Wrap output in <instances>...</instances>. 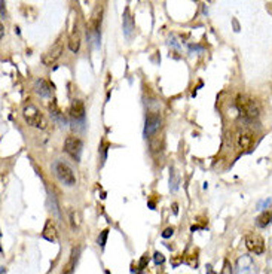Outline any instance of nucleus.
Listing matches in <instances>:
<instances>
[{
	"instance_id": "1",
	"label": "nucleus",
	"mask_w": 272,
	"mask_h": 274,
	"mask_svg": "<svg viewBox=\"0 0 272 274\" xmlns=\"http://www.w3.org/2000/svg\"><path fill=\"white\" fill-rule=\"evenodd\" d=\"M235 106L238 109L239 115L248 121H253L256 118H259V113H260V107L256 100H253L251 97L248 96H238L237 97V102Z\"/></svg>"
},
{
	"instance_id": "21",
	"label": "nucleus",
	"mask_w": 272,
	"mask_h": 274,
	"mask_svg": "<svg viewBox=\"0 0 272 274\" xmlns=\"http://www.w3.org/2000/svg\"><path fill=\"white\" fill-rule=\"evenodd\" d=\"M71 224H73V228H77L79 227V215L76 212L71 213Z\"/></svg>"
},
{
	"instance_id": "17",
	"label": "nucleus",
	"mask_w": 272,
	"mask_h": 274,
	"mask_svg": "<svg viewBox=\"0 0 272 274\" xmlns=\"http://www.w3.org/2000/svg\"><path fill=\"white\" fill-rule=\"evenodd\" d=\"M150 140H149V145H150V151L152 152H156V151H161V148H162V142H161V139L158 136H150L149 137Z\"/></svg>"
},
{
	"instance_id": "23",
	"label": "nucleus",
	"mask_w": 272,
	"mask_h": 274,
	"mask_svg": "<svg viewBox=\"0 0 272 274\" xmlns=\"http://www.w3.org/2000/svg\"><path fill=\"white\" fill-rule=\"evenodd\" d=\"M107 234H109V231L106 230V231H103L102 236L99 237V244H100L102 247H104V244H106V239H107Z\"/></svg>"
},
{
	"instance_id": "22",
	"label": "nucleus",
	"mask_w": 272,
	"mask_h": 274,
	"mask_svg": "<svg viewBox=\"0 0 272 274\" xmlns=\"http://www.w3.org/2000/svg\"><path fill=\"white\" fill-rule=\"evenodd\" d=\"M153 259H155V264H162V262L165 261L164 255H162V253H159V252H156V253H155Z\"/></svg>"
},
{
	"instance_id": "3",
	"label": "nucleus",
	"mask_w": 272,
	"mask_h": 274,
	"mask_svg": "<svg viewBox=\"0 0 272 274\" xmlns=\"http://www.w3.org/2000/svg\"><path fill=\"white\" fill-rule=\"evenodd\" d=\"M23 118L30 127L39 128V130H46L48 128V121L45 119V116L39 112V109L33 104H29V106L24 107Z\"/></svg>"
},
{
	"instance_id": "5",
	"label": "nucleus",
	"mask_w": 272,
	"mask_h": 274,
	"mask_svg": "<svg viewBox=\"0 0 272 274\" xmlns=\"http://www.w3.org/2000/svg\"><path fill=\"white\" fill-rule=\"evenodd\" d=\"M64 151L73 160L79 161L82 154V140L76 136H68L64 142Z\"/></svg>"
},
{
	"instance_id": "6",
	"label": "nucleus",
	"mask_w": 272,
	"mask_h": 274,
	"mask_svg": "<svg viewBox=\"0 0 272 274\" xmlns=\"http://www.w3.org/2000/svg\"><path fill=\"white\" fill-rule=\"evenodd\" d=\"M254 145H256V134L250 130H244L237 136V146L244 152L251 151Z\"/></svg>"
},
{
	"instance_id": "20",
	"label": "nucleus",
	"mask_w": 272,
	"mask_h": 274,
	"mask_svg": "<svg viewBox=\"0 0 272 274\" xmlns=\"http://www.w3.org/2000/svg\"><path fill=\"white\" fill-rule=\"evenodd\" d=\"M272 200L271 198H268V200H262V201H259L257 203V210H265V209H268L269 206H271Z\"/></svg>"
},
{
	"instance_id": "4",
	"label": "nucleus",
	"mask_w": 272,
	"mask_h": 274,
	"mask_svg": "<svg viewBox=\"0 0 272 274\" xmlns=\"http://www.w3.org/2000/svg\"><path fill=\"white\" fill-rule=\"evenodd\" d=\"M52 170L55 173L57 179L66 185V186H73L76 183V177H74V173L71 170V167L68 166L67 163L61 161V160H57L54 164H52Z\"/></svg>"
},
{
	"instance_id": "9",
	"label": "nucleus",
	"mask_w": 272,
	"mask_h": 274,
	"mask_svg": "<svg viewBox=\"0 0 272 274\" xmlns=\"http://www.w3.org/2000/svg\"><path fill=\"white\" fill-rule=\"evenodd\" d=\"M245 246L250 252H253L256 255H260L265 250V241L259 234H248L245 237Z\"/></svg>"
},
{
	"instance_id": "25",
	"label": "nucleus",
	"mask_w": 272,
	"mask_h": 274,
	"mask_svg": "<svg viewBox=\"0 0 272 274\" xmlns=\"http://www.w3.org/2000/svg\"><path fill=\"white\" fill-rule=\"evenodd\" d=\"M170 45H172V46H175V48H180V45L177 43V40H175V36H172L170 39Z\"/></svg>"
},
{
	"instance_id": "2",
	"label": "nucleus",
	"mask_w": 272,
	"mask_h": 274,
	"mask_svg": "<svg viewBox=\"0 0 272 274\" xmlns=\"http://www.w3.org/2000/svg\"><path fill=\"white\" fill-rule=\"evenodd\" d=\"M71 128L74 131H85V104L80 100H73L70 106Z\"/></svg>"
},
{
	"instance_id": "13",
	"label": "nucleus",
	"mask_w": 272,
	"mask_h": 274,
	"mask_svg": "<svg viewBox=\"0 0 272 274\" xmlns=\"http://www.w3.org/2000/svg\"><path fill=\"white\" fill-rule=\"evenodd\" d=\"M42 237L51 243L57 241V230H55V225L52 224V221H48L46 225H45V230L42 233Z\"/></svg>"
},
{
	"instance_id": "11",
	"label": "nucleus",
	"mask_w": 272,
	"mask_h": 274,
	"mask_svg": "<svg viewBox=\"0 0 272 274\" xmlns=\"http://www.w3.org/2000/svg\"><path fill=\"white\" fill-rule=\"evenodd\" d=\"M51 85H49V82L46 81V79H43V78H39L36 82H34V93L37 94V96H40V97H49L51 96Z\"/></svg>"
},
{
	"instance_id": "8",
	"label": "nucleus",
	"mask_w": 272,
	"mask_h": 274,
	"mask_svg": "<svg viewBox=\"0 0 272 274\" xmlns=\"http://www.w3.org/2000/svg\"><path fill=\"white\" fill-rule=\"evenodd\" d=\"M161 127V116L155 112H150L146 116V122H144V136L150 137L156 134V131Z\"/></svg>"
},
{
	"instance_id": "16",
	"label": "nucleus",
	"mask_w": 272,
	"mask_h": 274,
	"mask_svg": "<svg viewBox=\"0 0 272 274\" xmlns=\"http://www.w3.org/2000/svg\"><path fill=\"white\" fill-rule=\"evenodd\" d=\"M272 221V213L271 212H263L259 218H257V227L259 228H266Z\"/></svg>"
},
{
	"instance_id": "14",
	"label": "nucleus",
	"mask_w": 272,
	"mask_h": 274,
	"mask_svg": "<svg viewBox=\"0 0 272 274\" xmlns=\"http://www.w3.org/2000/svg\"><path fill=\"white\" fill-rule=\"evenodd\" d=\"M49 110H51V116L54 118V121H55L60 127H64V125L67 124V119H66L64 115L55 107V104H52V106L49 107Z\"/></svg>"
},
{
	"instance_id": "18",
	"label": "nucleus",
	"mask_w": 272,
	"mask_h": 274,
	"mask_svg": "<svg viewBox=\"0 0 272 274\" xmlns=\"http://www.w3.org/2000/svg\"><path fill=\"white\" fill-rule=\"evenodd\" d=\"M178 188V176L174 169H170V189L172 192H175Z\"/></svg>"
},
{
	"instance_id": "7",
	"label": "nucleus",
	"mask_w": 272,
	"mask_h": 274,
	"mask_svg": "<svg viewBox=\"0 0 272 274\" xmlns=\"http://www.w3.org/2000/svg\"><path fill=\"white\" fill-rule=\"evenodd\" d=\"M235 274H256V265L251 256L242 255L235 264Z\"/></svg>"
},
{
	"instance_id": "19",
	"label": "nucleus",
	"mask_w": 272,
	"mask_h": 274,
	"mask_svg": "<svg viewBox=\"0 0 272 274\" xmlns=\"http://www.w3.org/2000/svg\"><path fill=\"white\" fill-rule=\"evenodd\" d=\"M79 46H80V37L77 34H73L71 39H70V42H68V48H70V51L77 52L79 51Z\"/></svg>"
},
{
	"instance_id": "10",
	"label": "nucleus",
	"mask_w": 272,
	"mask_h": 274,
	"mask_svg": "<svg viewBox=\"0 0 272 274\" xmlns=\"http://www.w3.org/2000/svg\"><path fill=\"white\" fill-rule=\"evenodd\" d=\"M61 52H63V45H61V43L54 45V46H52L48 52H45V54H43V57H42L43 64H46V66H52V64H54V63L60 58Z\"/></svg>"
},
{
	"instance_id": "27",
	"label": "nucleus",
	"mask_w": 272,
	"mask_h": 274,
	"mask_svg": "<svg viewBox=\"0 0 272 274\" xmlns=\"http://www.w3.org/2000/svg\"><path fill=\"white\" fill-rule=\"evenodd\" d=\"M191 51H203V48H200V46H191Z\"/></svg>"
},
{
	"instance_id": "12",
	"label": "nucleus",
	"mask_w": 272,
	"mask_h": 274,
	"mask_svg": "<svg viewBox=\"0 0 272 274\" xmlns=\"http://www.w3.org/2000/svg\"><path fill=\"white\" fill-rule=\"evenodd\" d=\"M122 29H124V34L130 39L133 33H134V30H136V26H134V21H133V18H131V15H130V11H128V8L125 9V12H124V23H122Z\"/></svg>"
},
{
	"instance_id": "24",
	"label": "nucleus",
	"mask_w": 272,
	"mask_h": 274,
	"mask_svg": "<svg viewBox=\"0 0 272 274\" xmlns=\"http://www.w3.org/2000/svg\"><path fill=\"white\" fill-rule=\"evenodd\" d=\"M172 233H174V230H172V228H167V230L162 233V237H164V239H168V237L172 236Z\"/></svg>"
},
{
	"instance_id": "26",
	"label": "nucleus",
	"mask_w": 272,
	"mask_h": 274,
	"mask_svg": "<svg viewBox=\"0 0 272 274\" xmlns=\"http://www.w3.org/2000/svg\"><path fill=\"white\" fill-rule=\"evenodd\" d=\"M2 18H5V0H2Z\"/></svg>"
},
{
	"instance_id": "15",
	"label": "nucleus",
	"mask_w": 272,
	"mask_h": 274,
	"mask_svg": "<svg viewBox=\"0 0 272 274\" xmlns=\"http://www.w3.org/2000/svg\"><path fill=\"white\" fill-rule=\"evenodd\" d=\"M79 252H80V249H79V247H74V249H73V252H71V255H70V261H68L67 267H66V270L63 271V274H68L73 271V268L76 267V262H77Z\"/></svg>"
}]
</instances>
